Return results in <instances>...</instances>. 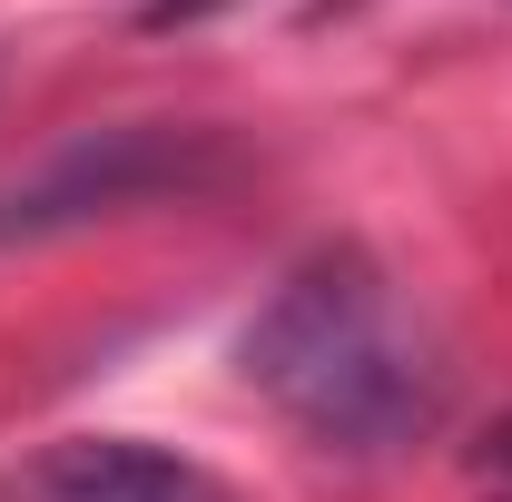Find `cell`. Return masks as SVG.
I'll list each match as a JSON object with an SVG mask.
<instances>
[{
  "label": "cell",
  "instance_id": "4",
  "mask_svg": "<svg viewBox=\"0 0 512 502\" xmlns=\"http://www.w3.org/2000/svg\"><path fill=\"white\" fill-rule=\"evenodd\" d=\"M483 463H493V473H512V414L493 424V443H483Z\"/></svg>",
  "mask_w": 512,
  "mask_h": 502
},
{
  "label": "cell",
  "instance_id": "3",
  "mask_svg": "<svg viewBox=\"0 0 512 502\" xmlns=\"http://www.w3.org/2000/svg\"><path fill=\"white\" fill-rule=\"evenodd\" d=\"M207 10H227V0H148L138 20H148V30H178V20H207Z\"/></svg>",
  "mask_w": 512,
  "mask_h": 502
},
{
  "label": "cell",
  "instance_id": "1",
  "mask_svg": "<svg viewBox=\"0 0 512 502\" xmlns=\"http://www.w3.org/2000/svg\"><path fill=\"white\" fill-rule=\"evenodd\" d=\"M237 365L286 424H306L335 453H394V443L434 434L444 414V365L365 247L306 256L256 306Z\"/></svg>",
  "mask_w": 512,
  "mask_h": 502
},
{
  "label": "cell",
  "instance_id": "2",
  "mask_svg": "<svg viewBox=\"0 0 512 502\" xmlns=\"http://www.w3.org/2000/svg\"><path fill=\"white\" fill-rule=\"evenodd\" d=\"M0 502H237L207 463L168 453V443H138V434H69L50 453H30Z\"/></svg>",
  "mask_w": 512,
  "mask_h": 502
}]
</instances>
